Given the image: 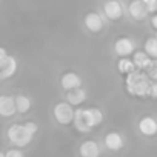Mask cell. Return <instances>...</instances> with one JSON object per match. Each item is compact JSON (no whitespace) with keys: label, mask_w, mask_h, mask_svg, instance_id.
<instances>
[{"label":"cell","mask_w":157,"mask_h":157,"mask_svg":"<svg viewBox=\"0 0 157 157\" xmlns=\"http://www.w3.org/2000/svg\"><path fill=\"white\" fill-rule=\"evenodd\" d=\"M103 122V113L99 108H78L74 109L72 125L80 132H90Z\"/></svg>","instance_id":"obj_1"},{"label":"cell","mask_w":157,"mask_h":157,"mask_svg":"<svg viewBox=\"0 0 157 157\" xmlns=\"http://www.w3.org/2000/svg\"><path fill=\"white\" fill-rule=\"evenodd\" d=\"M37 129H39V126H37L36 122H26L23 125L14 123L8 128L6 136H8V140L13 145L23 148V146L31 143V140H33L34 134L37 132Z\"/></svg>","instance_id":"obj_2"},{"label":"cell","mask_w":157,"mask_h":157,"mask_svg":"<svg viewBox=\"0 0 157 157\" xmlns=\"http://www.w3.org/2000/svg\"><path fill=\"white\" fill-rule=\"evenodd\" d=\"M125 85H126V91L129 96L134 97H145L149 94V85L151 80L148 78V75L139 69H134L132 72L126 74L125 77Z\"/></svg>","instance_id":"obj_3"},{"label":"cell","mask_w":157,"mask_h":157,"mask_svg":"<svg viewBox=\"0 0 157 157\" xmlns=\"http://www.w3.org/2000/svg\"><path fill=\"white\" fill-rule=\"evenodd\" d=\"M52 116H54L57 123H60V125H71L72 119H74V108L71 105H68L66 102L56 103L54 108H52Z\"/></svg>","instance_id":"obj_4"},{"label":"cell","mask_w":157,"mask_h":157,"mask_svg":"<svg viewBox=\"0 0 157 157\" xmlns=\"http://www.w3.org/2000/svg\"><path fill=\"white\" fill-rule=\"evenodd\" d=\"M136 49V42L129 37H119L114 42V52L122 59V57H128L134 52Z\"/></svg>","instance_id":"obj_5"},{"label":"cell","mask_w":157,"mask_h":157,"mask_svg":"<svg viewBox=\"0 0 157 157\" xmlns=\"http://www.w3.org/2000/svg\"><path fill=\"white\" fill-rule=\"evenodd\" d=\"M103 13L109 20H119L123 17V6L119 0H106L103 3Z\"/></svg>","instance_id":"obj_6"},{"label":"cell","mask_w":157,"mask_h":157,"mask_svg":"<svg viewBox=\"0 0 157 157\" xmlns=\"http://www.w3.org/2000/svg\"><path fill=\"white\" fill-rule=\"evenodd\" d=\"M60 85L62 88L65 90V93L71 91V90H75V88H82V77L69 71V72H65L60 78Z\"/></svg>","instance_id":"obj_7"},{"label":"cell","mask_w":157,"mask_h":157,"mask_svg":"<svg viewBox=\"0 0 157 157\" xmlns=\"http://www.w3.org/2000/svg\"><path fill=\"white\" fill-rule=\"evenodd\" d=\"M78 154L80 157H100V146L96 140H83L78 146Z\"/></svg>","instance_id":"obj_8"},{"label":"cell","mask_w":157,"mask_h":157,"mask_svg":"<svg viewBox=\"0 0 157 157\" xmlns=\"http://www.w3.org/2000/svg\"><path fill=\"white\" fill-rule=\"evenodd\" d=\"M83 23H85L86 29L91 33H100L103 29V25H105L103 19L99 13H88L83 19Z\"/></svg>","instance_id":"obj_9"},{"label":"cell","mask_w":157,"mask_h":157,"mask_svg":"<svg viewBox=\"0 0 157 157\" xmlns=\"http://www.w3.org/2000/svg\"><path fill=\"white\" fill-rule=\"evenodd\" d=\"M139 131L146 136V137H152L157 132V122L154 117L151 116H145L139 120Z\"/></svg>","instance_id":"obj_10"},{"label":"cell","mask_w":157,"mask_h":157,"mask_svg":"<svg viewBox=\"0 0 157 157\" xmlns=\"http://www.w3.org/2000/svg\"><path fill=\"white\" fill-rule=\"evenodd\" d=\"M16 114V105H14V96H0V116L2 117H13Z\"/></svg>","instance_id":"obj_11"},{"label":"cell","mask_w":157,"mask_h":157,"mask_svg":"<svg viewBox=\"0 0 157 157\" xmlns=\"http://www.w3.org/2000/svg\"><path fill=\"white\" fill-rule=\"evenodd\" d=\"M103 142H105V146H106L109 151H120V149L123 148V137H122V134L117 132V131L108 132V134L105 136Z\"/></svg>","instance_id":"obj_12"},{"label":"cell","mask_w":157,"mask_h":157,"mask_svg":"<svg viewBox=\"0 0 157 157\" xmlns=\"http://www.w3.org/2000/svg\"><path fill=\"white\" fill-rule=\"evenodd\" d=\"M85 100H86V91L83 88H75L66 93V103L71 105L72 108L82 105Z\"/></svg>","instance_id":"obj_13"},{"label":"cell","mask_w":157,"mask_h":157,"mask_svg":"<svg viewBox=\"0 0 157 157\" xmlns=\"http://www.w3.org/2000/svg\"><path fill=\"white\" fill-rule=\"evenodd\" d=\"M128 11H129V16L134 20H143V19L148 17V11H146L145 5L140 2V0H132V2L128 5Z\"/></svg>","instance_id":"obj_14"},{"label":"cell","mask_w":157,"mask_h":157,"mask_svg":"<svg viewBox=\"0 0 157 157\" xmlns=\"http://www.w3.org/2000/svg\"><path fill=\"white\" fill-rule=\"evenodd\" d=\"M132 63H134V68L136 69H139V71H142V69H148V68H151L152 65H154V60H151L143 51H137V52H134V56H132Z\"/></svg>","instance_id":"obj_15"},{"label":"cell","mask_w":157,"mask_h":157,"mask_svg":"<svg viewBox=\"0 0 157 157\" xmlns=\"http://www.w3.org/2000/svg\"><path fill=\"white\" fill-rule=\"evenodd\" d=\"M16 71H17V60H16L13 56L8 54L6 60L3 62L2 66H0V72H2V77H3V78H10V77H13V75L16 74Z\"/></svg>","instance_id":"obj_16"},{"label":"cell","mask_w":157,"mask_h":157,"mask_svg":"<svg viewBox=\"0 0 157 157\" xmlns=\"http://www.w3.org/2000/svg\"><path fill=\"white\" fill-rule=\"evenodd\" d=\"M14 105H16V113H20V114H25L31 109V99L28 96H23V94H19V96H14Z\"/></svg>","instance_id":"obj_17"},{"label":"cell","mask_w":157,"mask_h":157,"mask_svg":"<svg viewBox=\"0 0 157 157\" xmlns=\"http://www.w3.org/2000/svg\"><path fill=\"white\" fill-rule=\"evenodd\" d=\"M117 69H119V72L120 74H129V72H132L136 68H134V63H132V60L129 59V57H122L119 62H117Z\"/></svg>","instance_id":"obj_18"},{"label":"cell","mask_w":157,"mask_h":157,"mask_svg":"<svg viewBox=\"0 0 157 157\" xmlns=\"http://www.w3.org/2000/svg\"><path fill=\"white\" fill-rule=\"evenodd\" d=\"M151 60H154L157 57V39L155 37H149L145 42V51H143Z\"/></svg>","instance_id":"obj_19"},{"label":"cell","mask_w":157,"mask_h":157,"mask_svg":"<svg viewBox=\"0 0 157 157\" xmlns=\"http://www.w3.org/2000/svg\"><path fill=\"white\" fill-rule=\"evenodd\" d=\"M140 2L145 5L148 14H154L157 10V0H140Z\"/></svg>","instance_id":"obj_20"},{"label":"cell","mask_w":157,"mask_h":157,"mask_svg":"<svg viewBox=\"0 0 157 157\" xmlns=\"http://www.w3.org/2000/svg\"><path fill=\"white\" fill-rule=\"evenodd\" d=\"M5 154V157H25V154L22 152V149H19V148H11V149H8L6 152H3Z\"/></svg>","instance_id":"obj_21"},{"label":"cell","mask_w":157,"mask_h":157,"mask_svg":"<svg viewBox=\"0 0 157 157\" xmlns=\"http://www.w3.org/2000/svg\"><path fill=\"white\" fill-rule=\"evenodd\" d=\"M151 99H155L157 97V85H155V82H151V85H149V94H148Z\"/></svg>","instance_id":"obj_22"},{"label":"cell","mask_w":157,"mask_h":157,"mask_svg":"<svg viewBox=\"0 0 157 157\" xmlns=\"http://www.w3.org/2000/svg\"><path fill=\"white\" fill-rule=\"evenodd\" d=\"M6 57H8V52H6V49L0 46V66L3 65V62L6 60Z\"/></svg>","instance_id":"obj_23"},{"label":"cell","mask_w":157,"mask_h":157,"mask_svg":"<svg viewBox=\"0 0 157 157\" xmlns=\"http://www.w3.org/2000/svg\"><path fill=\"white\" fill-rule=\"evenodd\" d=\"M151 26H152L154 29L157 28V17H155V14H152V16H151Z\"/></svg>","instance_id":"obj_24"},{"label":"cell","mask_w":157,"mask_h":157,"mask_svg":"<svg viewBox=\"0 0 157 157\" xmlns=\"http://www.w3.org/2000/svg\"><path fill=\"white\" fill-rule=\"evenodd\" d=\"M0 157H5V154H3V152H0Z\"/></svg>","instance_id":"obj_25"},{"label":"cell","mask_w":157,"mask_h":157,"mask_svg":"<svg viewBox=\"0 0 157 157\" xmlns=\"http://www.w3.org/2000/svg\"><path fill=\"white\" fill-rule=\"evenodd\" d=\"M0 80H3V77H2V72H0Z\"/></svg>","instance_id":"obj_26"}]
</instances>
